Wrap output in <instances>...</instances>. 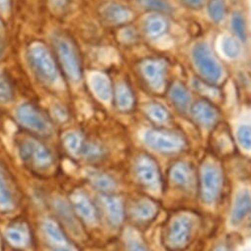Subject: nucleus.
<instances>
[{
  "label": "nucleus",
  "instance_id": "1",
  "mask_svg": "<svg viewBox=\"0 0 251 251\" xmlns=\"http://www.w3.org/2000/svg\"><path fill=\"white\" fill-rule=\"evenodd\" d=\"M192 56L199 73L207 81L211 83L219 81L222 76V68L207 44L198 43L192 50Z\"/></svg>",
  "mask_w": 251,
  "mask_h": 251
},
{
  "label": "nucleus",
  "instance_id": "2",
  "mask_svg": "<svg viewBox=\"0 0 251 251\" xmlns=\"http://www.w3.org/2000/svg\"><path fill=\"white\" fill-rule=\"evenodd\" d=\"M147 144L155 151L172 153L182 151L185 146L183 138L168 130H152L146 135Z\"/></svg>",
  "mask_w": 251,
  "mask_h": 251
},
{
  "label": "nucleus",
  "instance_id": "3",
  "mask_svg": "<svg viewBox=\"0 0 251 251\" xmlns=\"http://www.w3.org/2000/svg\"><path fill=\"white\" fill-rule=\"evenodd\" d=\"M222 173L213 164H204L201 169V197L204 202L210 204L215 202L222 190Z\"/></svg>",
  "mask_w": 251,
  "mask_h": 251
},
{
  "label": "nucleus",
  "instance_id": "4",
  "mask_svg": "<svg viewBox=\"0 0 251 251\" xmlns=\"http://www.w3.org/2000/svg\"><path fill=\"white\" fill-rule=\"evenodd\" d=\"M192 231V221L185 216L176 219L166 233V244L172 250H180L189 241Z\"/></svg>",
  "mask_w": 251,
  "mask_h": 251
},
{
  "label": "nucleus",
  "instance_id": "5",
  "mask_svg": "<svg viewBox=\"0 0 251 251\" xmlns=\"http://www.w3.org/2000/svg\"><path fill=\"white\" fill-rule=\"evenodd\" d=\"M191 112L195 120L204 127H212L219 120V112L213 104L208 101L200 100L196 102Z\"/></svg>",
  "mask_w": 251,
  "mask_h": 251
},
{
  "label": "nucleus",
  "instance_id": "6",
  "mask_svg": "<svg viewBox=\"0 0 251 251\" xmlns=\"http://www.w3.org/2000/svg\"><path fill=\"white\" fill-rule=\"evenodd\" d=\"M137 172L140 180L149 187L156 186L159 183V173L155 162L149 156L140 158L137 165Z\"/></svg>",
  "mask_w": 251,
  "mask_h": 251
},
{
  "label": "nucleus",
  "instance_id": "7",
  "mask_svg": "<svg viewBox=\"0 0 251 251\" xmlns=\"http://www.w3.org/2000/svg\"><path fill=\"white\" fill-rule=\"evenodd\" d=\"M144 73L153 87H160L164 82L166 66L160 60H150L144 66Z\"/></svg>",
  "mask_w": 251,
  "mask_h": 251
},
{
  "label": "nucleus",
  "instance_id": "8",
  "mask_svg": "<svg viewBox=\"0 0 251 251\" xmlns=\"http://www.w3.org/2000/svg\"><path fill=\"white\" fill-rule=\"evenodd\" d=\"M251 211V195L248 191H241L236 199L231 213V223L237 225Z\"/></svg>",
  "mask_w": 251,
  "mask_h": 251
},
{
  "label": "nucleus",
  "instance_id": "9",
  "mask_svg": "<svg viewBox=\"0 0 251 251\" xmlns=\"http://www.w3.org/2000/svg\"><path fill=\"white\" fill-rule=\"evenodd\" d=\"M170 176L173 182L182 188L190 187L193 183V174L190 167L183 162L176 163L172 166Z\"/></svg>",
  "mask_w": 251,
  "mask_h": 251
},
{
  "label": "nucleus",
  "instance_id": "10",
  "mask_svg": "<svg viewBox=\"0 0 251 251\" xmlns=\"http://www.w3.org/2000/svg\"><path fill=\"white\" fill-rule=\"evenodd\" d=\"M169 97L172 103L180 111H186L191 100L189 92L181 83H175L170 87Z\"/></svg>",
  "mask_w": 251,
  "mask_h": 251
},
{
  "label": "nucleus",
  "instance_id": "11",
  "mask_svg": "<svg viewBox=\"0 0 251 251\" xmlns=\"http://www.w3.org/2000/svg\"><path fill=\"white\" fill-rule=\"evenodd\" d=\"M168 28V21L161 15H154L148 19L146 24V30L149 36L157 38L163 35Z\"/></svg>",
  "mask_w": 251,
  "mask_h": 251
},
{
  "label": "nucleus",
  "instance_id": "12",
  "mask_svg": "<svg viewBox=\"0 0 251 251\" xmlns=\"http://www.w3.org/2000/svg\"><path fill=\"white\" fill-rule=\"evenodd\" d=\"M208 12L215 22L223 21L226 16V5L224 0H210Z\"/></svg>",
  "mask_w": 251,
  "mask_h": 251
},
{
  "label": "nucleus",
  "instance_id": "13",
  "mask_svg": "<svg viewBox=\"0 0 251 251\" xmlns=\"http://www.w3.org/2000/svg\"><path fill=\"white\" fill-rule=\"evenodd\" d=\"M231 27H232V30H233L234 34L236 35L237 39H239L242 42L246 41V38H247L246 25H245V20L241 13L236 12L232 15Z\"/></svg>",
  "mask_w": 251,
  "mask_h": 251
},
{
  "label": "nucleus",
  "instance_id": "14",
  "mask_svg": "<svg viewBox=\"0 0 251 251\" xmlns=\"http://www.w3.org/2000/svg\"><path fill=\"white\" fill-rule=\"evenodd\" d=\"M149 115L151 117L152 120L158 123L166 122L169 119L168 111L158 103H151L148 107Z\"/></svg>",
  "mask_w": 251,
  "mask_h": 251
},
{
  "label": "nucleus",
  "instance_id": "15",
  "mask_svg": "<svg viewBox=\"0 0 251 251\" xmlns=\"http://www.w3.org/2000/svg\"><path fill=\"white\" fill-rule=\"evenodd\" d=\"M139 1L143 6L151 10L164 13H170L172 11L171 5L166 0H139Z\"/></svg>",
  "mask_w": 251,
  "mask_h": 251
},
{
  "label": "nucleus",
  "instance_id": "16",
  "mask_svg": "<svg viewBox=\"0 0 251 251\" xmlns=\"http://www.w3.org/2000/svg\"><path fill=\"white\" fill-rule=\"evenodd\" d=\"M223 50L227 57L234 58L240 52V45L237 39L226 38L223 41Z\"/></svg>",
  "mask_w": 251,
  "mask_h": 251
},
{
  "label": "nucleus",
  "instance_id": "17",
  "mask_svg": "<svg viewBox=\"0 0 251 251\" xmlns=\"http://www.w3.org/2000/svg\"><path fill=\"white\" fill-rule=\"evenodd\" d=\"M105 204L112 222L115 224H120L122 221V215H123L122 206L120 205V203L115 199H107L105 201Z\"/></svg>",
  "mask_w": 251,
  "mask_h": 251
},
{
  "label": "nucleus",
  "instance_id": "18",
  "mask_svg": "<svg viewBox=\"0 0 251 251\" xmlns=\"http://www.w3.org/2000/svg\"><path fill=\"white\" fill-rule=\"evenodd\" d=\"M237 140L241 147L246 150L251 149V127L250 126H241L237 131Z\"/></svg>",
  "mask_w": 251,
  "mask_h": 251
},
{
  "label": "nucleus",
  "instance_id": "19",
  "mask_svg": "<svg viewBox=\"0 0 251 251\" xmlns=\"http://www.w3.org/2000/svg\"><path fill=\"white\" fill-rule=\"evenodd\" d=\"M156 209L150 202H142L137 207V214L140 218L143 219H151L155 216Z\"/></svg>",
  "mask_w": 251,
  "mask_h": 251
},
{
  "label": "nucleus",
  "instance_id": "20",
  "mask_svg": "<svg viewBox=\"0 0 251 251\" xmlns=\"http://www.w3.org/2000/svg\"><path fill=\"white\" fill-rule=\"evenodd\" d=\"M119 104L124 107V108H128L132 105V96L129 91L126 90L125 88L121 89L120 94H119Z\"/></svg>",
  "mask_w": 251,
  "mask_h": 251
},
{
  "label": "nucleus",
  "instance_id": "21",
  "mask_svg": "<svg viewBox=\"0 0 251 251\" xmlns=\"http://www.w3.org/2000/svg\"><path fill=\"white\" fill-rule=\"evenodd\" d=\"M96 183L101 189H104V190H112L114 188V182L110 178L104 175L98 176L96 178Z\"/></svg>",
  "mask_w": 251,
  "mask_h": 251
},
{
  "label": "nucleus",
  "instance_id": "22",
  "mask_svg": "<svg viewBox=\"0 0 251 251\" xmlns=\"http://www.w3.org/2000/svg\"><path fill=\"white\" fill-rule=\"evenodd\" d=\"M77 209L80 210L81 214L84 216V217H87V218H90L92 216V211H91V207L89 205V203L87 202V200H83L81 198H79V201L77 202V205H76Z\"/></svg>",
  "mask_w": 251,
  "mask_h": 251
},
{
  "label": "nucleus",
  "instance_id": "23",
  "mask_svg": "<svg viewBox=\"0 0 251 251\" xmlns=\"http://www.w3.org/2000/svg\"><path fill=\"white\" fill-rule=\"evenodd\" d=\"M180 1L187 7L193 8V9H200L202 8L207 0H180Z\"/></svg>",
  "mask_w": 251,
  "mask_h": 251
},
{
  "label": "nucleus",
  "instance_id": "24",
  "mask_svg": "<svg viewBox=\"0 0 251 251\" xmlns=\"http://www.w3.org/2000/svg\"><path fill=\"white\" fill-rule=\"evenodd\" d=\"M8 235H9L8 237L10 238V240H12L14 243H17V245H20L19 243L24 242V236L22 237V233L17 229L9 231Z\"/></svg>",
  "mask_w": 251,
  "mask_h": 251
},
{
  "label": "nucleus",
  "instance_id": "25",
  "mask_svg": "<svg viewBox=\"0 0 251 251\" xmlns=\"http://www.w3.org/2000/svg\"><path fill=\"white\" fill-rule=\"evenodd\" d=\"M129 250L130 251H147L146 248L139 242L133 240L129 243Z\"/></svg>",
  "mask_w": 251,
  "mask_h": 251
},
{
  "label": "nucleus",
  "instance_id": "26",
  "mask_svg": "<svg viewBox=\"0 0 251 251\" xmlns=\"http://www.w3.org/2000/svg\"><path fill=\"white\" fill-rule=\"evenodd\" d=\"M213 251H227V247L225 244H218L217 246H215Z\"/></svg>",
  "mask_w": 251,
  "mask_h": 251
}]
</instances>
